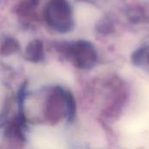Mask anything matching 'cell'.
Listing matches in <instances>:
<instances>
[{
	"instance_id": "1",
	"label": "cell",
	"mask_w": 149,
	"mask_h": 149,
	"mask_svg": "<svg viewBox=\"0 0 149 149\" xmlns=\"http://www.w3.org/2000/svg\"><path fill=\"white\" fill-rule=\"evenodd\" d=\"M72 53L78 65L81 68H90L96 63L97 52L90 43L78 42L72 48Z\"/></svg>"
},
{
	"instance_id": "2",
	"label": "cell",
	"mask_w": 149,
	"mask_h": 149,
	"mask_svg": "<svg viewBox=\"0 0 149 149\" xmlns=\"http://www.w3.org/2000/svg\"><path fill=\"white\" fill-rule=\"evenodd\" d=\"M133 61L137 66L149 72V45L137 50L133 56Z\"/></svg>"
}]
</instances>
